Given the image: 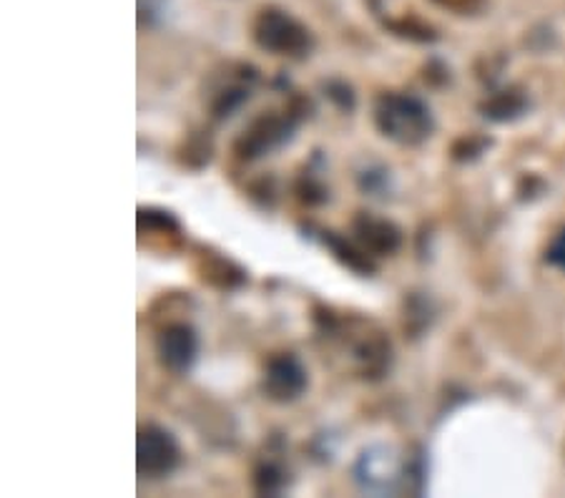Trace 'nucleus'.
Wrapping results in <instances>:
<instances>
[{
    "label": "nucleus",
    "instance_id": "nucleus-1",
    "mask_svg": "<svg viewBox=\"0 0 565 498\" xmlns=\"http://www.w3.org/2000/svg\"><path fill=\"white\" fill-rule=\"evenodd\" d=\"M372 119H375L377 131L399 147H420L435 129L430 106L423 98L397 94V91H387L375 98Z\"/></svg>",
    "mask_w": 565,
    "mask_h": 498
},
{
    "label": "nucleus",
    "instance_id": "nucleus-2",
    "mask_svg": "<svg viewBox=\"0 0 565 498\" xmlns=\"http://www.w3.org/2000/svg\"><path fill=\"white\" fill-rule=\"evenodd\" d=\"M252 39L262 51L275 53V56L307 59L315 49V35L305 23L289 15L281 8H262L252 23Z\"/></svg>",
    "mask_w": 565,
    "mask_h": 498
},
{
    "label": "nucleus",
    "instance_id": "nucleus-3",
    "mask_svg": "<svg viewBox=\"0 0 565 498\" xmlns=\"http://www.w3.org/2000/svg\"><path fill=\"white\" fill-rule=\"evenodd\" d=\"M354 474H358L362 488H367L372 494H417V488L409 481L413 478H420L423 481V468L417 464H409V460H397L390 448L364 451Z\"/></svg>",
    "mask_w": 565,
    "mask_h": 498
},
{
    "label": "nucleus",
    "instance_id": "nucleus-4",
    "mask_svg": "<svg viewBox=\"0 0 565 498\" xmlns=\"http://www.w3.org/2000/svg\"><path fill=\"white\" fill-rule=\"evenodd\" d=\"M181 460L179 443L174 433L161 428L157 423H146L136 436V470L141 478L159 481L177 470Z\"/></svg>",
    "mask_w": 565,
    "mask_h": 498
},
{
    "label": "nucleus",
    "instance_id": "nucleus-5",
    "mask_svg": "<svg viewBox=\"0 0 565 498\" xmlns=\"http://www.w3.org/2000/svg\"><path fill=\"white\" fill-rule=\"evenodd\" d=\"M299 124V114L297 112H285V114H264L254 121L247 131H244L239 139L234 144L236 157L244 161H257L262 157H269L271 151H277L279 147L295 136Z\"/></svg>",
    "mask_w": 565,
    "mask_h": 498
},
{
    "label": "nucleus",
    "instance_id": "nucleus-6",
    "mask_svg": "<svg viewBox=\"0 0 565 498\" xmlns=\"http://www.w3.org/2000/svg\"><path fill=\"white\" fill-rule=\"evenodd\" d=\"M309 385L307 368L295 352H279L271 356L264 365L262 391L275 403H295L302 398Z\"/></svg>",
    "mask_w": 565,
    "mask_h": 498
},
{
    "label": "nucleus",
    "instance_id": "nucleus-7",
    "mask_svg": "<svg viewBox=\"0 0 565 498\" xmlns=\"http://www.w3.org/2000/svg\"><path fill=\"white\" fill-rule=\"evenodd\" d=\"M157 356L163 368L174 375H186L199 356V338L191 325L174 322L157 338Z\"/></svg>",
    "mask_w": 565,
    "mask_h": 498
},
{
    "label": "nucleus",
    "instance_id": "nucleus-8",
    "mask_svg": "<svg viewBox=\"0 0 565 498\" xmlns=\"http://www.w3.org/2000/svg\"><path fill=\"white\" fill-rule=\"evenodd\" d=\"M352 237L372 257L395 255L403 244V232L395 222L372 212H358L352 220Z\"/></svg>",
    "mask_w": 565,
    "mask_h": 498
},
{
    "label": "nucleus",
    "instance_id": "nucleus-9",
    "mask_svg": "<svg viewBox=\"0 0 565 498\" xmlns=\"http://www.w3.org/2000/svg\"><path fill=\"white\" fill-rule=\"evenodd\" d=\"M527 106H531V102H527V96L521 88H503L498 91V94L488 96L486 102L480 104V114L490 121L505 124V121L521 119V116L527 112Z\"/></svg>",
    "mask_w": 565,
    "mask_h": 498
},
{
    "label": "nucleus",
    "instance_id": "nucleus-10",
    "mask_svg": "<svg viewBox=\"0 0 565 498\" xmlns=\"http://www.w3.org/2000/svg\"><path fill=\"white\" fill-rule=\"evenodd\" d=\"M322 244L324 247H330V252H334V257L342 262L344 267H350L352 272H358V275H370L375 265H372V259L367 257V252L362 247H354L352 242H348L344 237H340L337 232H322Z\"/></svg>",
    "mask_w": 565,
    "mask_h": 498
},
{
    "label": "nucleus",
    "instance_id": "nucleus-11",
    "mask_svg": "<svg viewBox=\"0 0 565 498\" xmlns=\"http://www.w3.org/2000/svg\"><path fill=\"white\" fill-rule=\"evenodd\" d=\"M285 474L281 468L275 464H262L257 470H254V488L262 496H277L281 488H285Z\"/></svg>",
    "mask_w": 565,
    "mask_h": 498
},
{
    "label": "nucleus",
    "instance_id": "nucleus-12",
    "mask_svg": "<svg viewBox=\"0 0 565 498\" xmlns=\"http://www.w3.org/2000/svg\"><path fill=\"white\" fill-rule=\"evenodd\" d=\"M244 98H249V88H244V86L224 88L222 94L216 96V102H214V116H216V119H224V116H230L234 108L244 102Z\"/></svg>",
    "mask_w": 565,
    "mask_h": 498
},
{
    "label": "nucleus",
    "instance_id": "nucleus-13",
    "mask_svg": "<svg viewBox=\"0 0 565 498\" xmlns=\"http://www.w3.org/2000/svg\"><path fill=\"white\" fill-rule=\"evenodd\" d=\"M488 147H490V141H486V139H478V136H465V139H460L452 147V157L458 161H472V159H478Z\"/></svg>",
    "mask_w": 565,
    "mask_h": 498
},
{
    "label": "nucleus",
    "instance_id": "nucleus-14",
    "mask_svg": "<svg viewBox=\"0 0 565 498\" xmlns=\"http://www.w3.org/2000/svg\"><path fill=\"white\" fill-rule=\"evenodd\" d=\"M435 6H440L443 11H450L455 15H472L482 11L486 0H433Z\"/></svg>",
    "mask_w": 565,
    "mask_h": 498
},
{
    "label": "nucleus",
    "instance_id": "nucleus-15",
    "mask_svg": "<svg viewBox=\"0 0 565 498\" xmlns=\"http://www.w3.org/2000/svg\"><path fill=\"white\" fill-rule=\"evenodd\" d=\"M548 262L555 267H561L565 272V230L558 234V237L553 240V244L548 247Z\"/></svg>",
    "mask_w": 565,
    "mask_h": 498
}]
</instances>
